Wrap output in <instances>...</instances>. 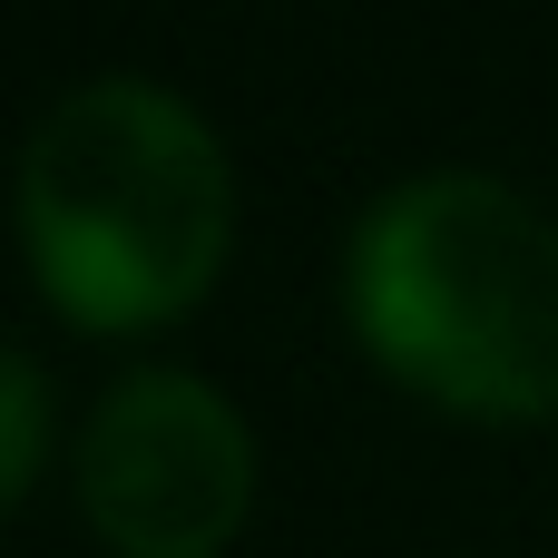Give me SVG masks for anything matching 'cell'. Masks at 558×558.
Returning a JSON list of instances; mask_svg holds the SVG:
<instances>
[{
	"mask_svg": "<svg viewBox=\"0 0 558 558\" xmlns=\"http://www.w3.org/2000/svg\"><path fill=\"white\" fill-rule=\"evenodd\" d=\"M353 333L412 392L530 422L558 412V226L490 167H422L353 216Z\"/></svg>",
	"mask_w": 558,
	"mask_h": 558,
	"instance_id": "1",
	"label": "cell"
},
{
	"mask_svg": "<svg viewBox=\"0 0 558 558\" xmlns=\"http://www.w3.org/2000/svg\"><path fill=\"white\" fill-rule=\"evenodd\" d=\"M226 216H235V177L216 128L137 69H98L59 88L20 137L29 275L49 284L59 314L98 333L196 304V284L226 255Z\"/></svg>",
	"mask_w": 558,
	"mask_h": 558,
	"instance_id": "2",
	"label": "cell"
},
{
	"mask_svg": "<svg viewBox=\"0 0 558 558\" xmlns=\"http://www.w3.org/2000/svg\"><path fill=\"white\" fill-rule=\"evenodd\" d=\"M78 510L118 558H216L245 520L255 441L245 412L186 363L118 373L78 422Z\"/></svg>",
	"mask_w": 558,
	"mask_h": 558,
	"instance_id": "3",
	"label": "cell"
},
{
	"mask_svg": "<svg viewBox=\"0 0 558 558\" xmlns=\"http://www.w3.org/2000/svg\"><path fill=\"white\" fill-rule=\"evenodd\" d=\"M39 451H49V383H39V363L0 333V500L29 490Z\"/></svg>",
	"mask_w": 558,
	"mask_h": 558,
	"instance_id": "4",
	"label": "cell"
}]
</instances>
